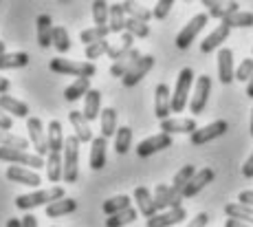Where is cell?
<instances>
[{"instance_id": "cell-1", "label": "cell", "mask_w": 253, "mask_h": 227, "mask_svg": "<svg viewBox=\"0 0 253 227\" xmlns=\"http://www.w3.org/2000/svg\"><path fill=\"white\" fill-rule=\"evenodd\" d=\"M62 199H66L64 187L53 185V187H48V190H38V192H31V194L16 196V207L27 212V210H33V207H42V205L46 207V205H51V203L62 201Z\"/></svg>"}, {"instance_id": "cell-2", "label": "cell", "mask_w": 253, "mask_h": 227, "mask_svg": "<svg viewBox=\"0 0 253 227\" xmlns=\"http://www.w3.org/2000/svg\"><path fill=\"white\" fill-rule=\"evenodd\" d=\"M48 69L53 73H60V75H73V77H90L97 73V66L92 62H77V60H66V57H53L48 62Z\"/></svg>"}, {"instance_id": "cell-3", "label": "cell", "mask_w": 253, "mask_h": 227, "mask_svg": "<svg viewBox=\"0 0 253 227\" xmlns=\"http://www.w3.org/2000/svg\"><path fill=\"white\" fill-rule=\"evenodd\" d=\"M194 84H196L194 82V71L189 66H185L176 77V86H174L172 93V113H183L185 110V106L189 101V91H192Z\"/></svg>"}, {"instance_id": "cell-4", "label": "cell", "mask_w": 253, "mask_h": 227, "mask_svg": "<svg viewBox=\"0 0 253 227\" xmlns=\"http://www.w3.org/2000/svg\"><path fill=\"white\" fill-rule=\"evenodd\" d=\"M62 159H64V181L75 183L77 177H80V139L75 135L66 137Z\"/></svg>"}, {"instance_id": "cell-5", "label": "cell", "mask_w": 253, "mask_h": 227, "mask_svg": "<svg viewBox=\"0 0 253 227\" xmlns=\"http://www.w3.org/2000/svg\"><path fill=\"white\" fill-rule=\"evenodd\" d=\"M0 161L13 163V166H31V170H38V168H46V161L38 154H31L27 150H16V148H2L0 146Z\"/></svg>"}, {"instance_id": "cell-6", "label": "cell", "mask_w": 253, "mask_h": 227, "mask_svg": "<svg viewBox=\"0 0 253 227\" xmlns=\"http://www.w3.org/2000/svg\"><path fill=\"white\" fill-rule=\"evenodd\" d=\"M207 20H209L207 13H196V16H194L192 20H189L187 25L181 29V31H178V36H176V49H181V51L189 49V45H192V42L198 38V33L205 29Z\"/></svg>"}, {"instance_id": "cell-7", "label": "cell", "mask_w": 253, "mask_h": 227, "mask_svg": "<svg viewBox=\"0 0 253 227\" xmlns=\"http://www.w3.org/2000/svg\"><path fill=\"white\" fill-rule=\"evenodd\" d=\"M227 130H229V124H227L225 119H216V122L198 128L194 135H189V141H192V146H205V143L213 141V139L222 137Z\"/></svg>"}, {"instance_id": "cell-8", "label": "cell", "mask_w": 253, "mask_h": 227, "mask_svg": "<svg viewBox=\"0 0 253 227\" xmlns=\"http://www.w3.org/2000/svg\"><path fill=\"white\" fill-rule=\"evenodd\" d=\"M211 95V77L209 75H201L194 84V95L189 99V110L194 115H201L207 108V99Z\"/></svg>"}, {"instance_id": "cell-9", "label": "cell", "mask_w": 253, "mask_h": 227, "mask_svg": "<svg viewBox=\"0 0 253 227\" xmlns=\"http://www.w3.org/2000/svg\"><path fill=\"white\" fill-rule=\"evenodd\" d=\"M27 130H29V141H31V148H36L38 157L48 154V139H46L44 126H42V119L40 117H29L27 119Z\"/></svg>"}, {"instance_id": "cell-10", "label": "cell", "mask_w": 253, "mask_h": 227, "mask_svg": "<svg viewBox=\"0 0 253 227\" xmlns=\"http://www.w3.org/2000/svg\"><path fill=\"white\" fill-rule=\"evenodd\" d=\"M165 148H172V135L159 133V135H152V137L143 139L137 146V154L145 159V157H152V154L165 150Z\"/></svg>"}, {"instance_id": "cell-11", "label": "cell", "mask_w": 253, "mask_h": 227, "mask_svg": "<svg viewBox=\"0 0 253 227\" xmlns=\"http://www.w3.org/2000/svg\"><path fill=\"white\" fill-rule=\"evenodd\" d=\"M183 196L174 194L172 185H165V183H159L157 190H154V203H157V210L159 212H168V210H176L181 205Z\"/></svg>"}, {"instance_id": "cell-12", "label": "cell", "mask_w": 253, "mask_h": 227, "mask_svg": "<svg viewBox=\"0 0 253 227\" xmlns=\"http://www.w3.org/2000/svg\"><path fill=\"white\" fill-rule=\"evenodd\" d=\"M169 113H172V93H169L168 84H159L157 91H154V115L157 119H169Z\"/></svg>"}, {"instance_id": "cell-13", "label": "cell", "mask_w": 253, "mask_h": 227, "mask_svg": "<svg viewBox=\"0 0 253 227\" xmlns=\"http://www.w3.org/2000/svg\"><path fill=\"white\" fill-rule=\"evenodd\" d=\"M218 80L225 86H229L236 80V69H233V51L222 46L218 51Z\"/></svg>"}, {"instance_id": "cell-14", "label": "cell", "mask_w": 253, "mask_h": 227, "mask_svg": "<svg viewBox=\"0 0 253 227\" xmlns=\"http://www.w3.org/2000/svg\"><path fill=\"white\" fill-rule=\"evenodd\" d=\"M185 219H187L185 207H176V210H168V212H159V214H154L152 219H148L145 227H172V225H178Z\"/></svg>"}, {"instance_id": "cell-15", "label": "cell", "mask_w": 253, "mask_h": 227, "mask_svg": "<svg viewBox=\"0 0 253 227\" xmlns=\"http://www.w3.org/2000/svg\"><path fill=\"white\" fill-rule=\"evenodd\" d=\"M152 66H154V55H143L141 57V60L137 62V64H134V69L130 71L128 75L124 77V86L126 89H132V86H137L141 80H143L145 75L150 73V71H152Z\"/></svg>"}, {"instance_id": "cell-16", "label": "cell", "mask_w": 253, "mask_h": 227, "mask_svg": "<svg viewBox=\"0 0 253 227\" xmlns=\"http://www.w3.org/2000/svg\"><path fill=\"white\" fill-rule=\"evenodd\" d=\"M213 177H216V172L211 170V168H203V170H198L196 175H194L192 181L185 185L183 190V199H192V196H196L198 192L203 190V187H207L209 183L213 181Z\"/></svg>"}, {"instance_id": "cell-17", "label": "cell", "mask_w": 253, "mask_h": 227, "mask_svg": "<svg viewBox=\"0 0 253 227\" xmlns=\"http://www.w3.org/2000/svg\"><path fill=\"white\" fill-rule=\"evenodd\" d=\"M161 130L165 135H174V133L194 135L198 130V126H196V119H192V117H169L165 122H161Z\"/></svg>"}, {"instance_id": "cell-18", "label": "cell", "mask_w": 253, "mask_h": 227, "mask_svg": "<svg viewBox=\"0 0 253 227\" xmlns=\"http://www.w3.org/2000/svg\"><path fill=\"white\" fill-rule=\"evenodd\" d=\"M4 177H7L9 181L20 183V185H29V187H38L42 183V179H40L38 172L24 170V168H20V166H9L7 172H4Z\"/></svg>"}, {"instance_id": "cell-19", "label": "cell", "mask_w": 253, "mask_h": 227, "mask_svg": "<svg viewBox=\"0 0 253 227\" xmlns=\"http://www.w3.org/2000/svg\"><path fill=\"white\" fill-rule=\"evenodd\" d=\"M203 7H207V16L218 18V20H227L229 16L240 11L238 2H220V0H203Z\"/></svg>"}, {"instance_id": "cell-20", "label": "cell", "mask_w": 253, "mask_h": 227, "mask_svg": "<svg viewBox=\"0 0 253 227\" xmlns=\"http://www.w3.org/2000/svg\"><path fill=\"white\" fill-rule=\"evenodd\" d=\"M69 119H71V126L75 130V137L80 139V143H92V130H90V124L88 119L84 117V113L82 110H71L69 113Z\"/></svg>"}, {"instance_id": "cell-21", "label": "cell", "mask_w": 253, "mask_h": 227, "mask_svg": "<svg viewBox=\"0 0 253 227\" xmlns=\"http://www.w3.org/2000/svg\"><path fill=\"white\" fill-rule=\"evenodd\" d=\"M53 31H55V25H53L51 16L48 13H40L36 20V36H38V45L42 49H48L53 45Z\"/></svg>"}, {"instance_id": "cell-22", "label": "cell", "mask_w": 253, "mask_h": 227, "mask_svg": "<svg viewBox=\"0 0 253 227\" xmlns=\"http://www.w3.org/2000/svg\"><path fill=\"white\" fill-rule=\"evenodd\" d=\"M229 33H231V27L225 25V22H220V25H218V27L213 29V31L205 38V40L201 42V51H203V53H211V51L220 49L222 42L229 38Z\"/></svg>"}, {"instance_id": "cell-23", "label": "cell", "mask_w": 253, "mask_h": 227, "mask_svg": "<svg viewBox=\"0 0 253 227\" xmlns=\"http://www.w3.org/2000/svg\"><path fill=\"white\" fill-rule=\"evenodd\" d=\"M134 201H137V210L145 219H152L154 214H159L157 203H154V194L148 190V187H134Z\"/></svg>"}, {"instance_id": "cell-24", "label": "cell", "mask_w": 253, "mask_h": 227, "mask_svg": "<svg viewBox=\"0 0 253 227\" xmlns=\"http://www.w3.org/2000/svg\"><path fill=\"white\" fill-rule=\"evenodd\" d=\"M141 57H143V55H141L139 49H132L130 53H126L121 60L113 62V66H110V75H113V77H121V80H124V77L134 69V64H137Z\"/></svg>"}, {"instance_id": "cell-25", "label": "cell", "mask_w": 253, "mask_h": 227, "mask_svg": "<svg viewBox=\"0 0 253 227\" xmlns=\"http://www.w3.org/2000/svg\"><path fill=\"white\" fill-rule=\"evenodd\" d=\"M0 108L4 113H9V117H18V119H29V106L24 101L16 99L13 95H0Z\"/></svg>"}, {"instance_id": "cell-26", "label": "cell", "mask_w": 253, "mask_h": 227, "mask_svg": "<svg viewBox=\"0 0 253 227\" xmlns=\"http://www.w3.org/2000/svg\"><path fill=\"white\" fill-rule=\"evenodd\" d=\"M106 148H108V139L99 137L92 139L90 143V168L92 170H101L106 166Z\"/></svg>"}, {"instance_id": "cell-27", "label": "cell", "mask_w": 253, "mask_h": 227, "mask_svg": "<svg viewBox=\"0 0 253 227\" xmlns=\"http://www.w3.org/2000/svg\"><path fill=\"white\" fill-rule=\"evenodd\" d=\"M101 91L97 89H90V93L84 97V117L88 119V122H92V119H97L101 115Z\"/></svg>"}, {"instance_id": "cell-28", "label": "cell", "mask_w": 253, "mask_h": 227, "mask_svg": "<svg viewBox=\"0 0 253 227\" xmlns=\"http://www.w3.org/2000/svg\"><path fill=\"white\" fill-rule=\"evenodd\" d=\"M31 62V55L24 51H16V53H4L0 55V71H9V69H24Z\"/></svg>"}, {"instance_id": "cell-29", "label": "cell", "mask_w": 253, "mask_h": 227, "mask_svg": "<svg viewBox=\"0 0 253 227\" xmlns=\"http://www.w3.org/2000/svg\"><path fill=\"white\" fill-rule=\"evenodd\" d=\"M46 177H48L51 183H57V181L64 179V159H62V152H48Z\"/></svg>"}, {"instance_id": "cell-30", "label": "cell", "mask_w": 253, "mask_h": 227, "mask_svg": "<svg viewBox=\"0 0 253 227\" xmlns=\"http://www.w3.org/2000/svg\"><path fill=\"white\" fill-rule=\"evenodd\" d=\"M225 214H227V219H236V221H242V223H247V225H253V207H249V205H242V203H227Z\"/></svg>"}, {"instance_id": "cell-31", "label": "cell", "mask_w": 253, "mask_h": 227, "mask_svg": "<svg viewBox=\"0 0 253 227\" xmlns=\"http://www.w3.org/2000/svg\"><path fill=\"white\" fill-rule=\"evenodd\" d=\"M48 152H62L64 150V133H62V124L57 122V119H53L51 124H48Z\"/></svg>"}, {"instance_id": "cell-32", "label": "cell", "mask_w": 253, "mask_h": 227, "mask_svg": "<svg viewBox=\"0 0 253 227\" xmlns=\"http://www.w3.org/2000/svg\"><path fill=\"white\" fill-rule=\"evenodd\" d=\"M126 11H124V2H115L110 4V20H108V29L110 33H124L126 31Z\"/></svg>"}, {"instance_id": "cell-33", "label": "cell", "mask_w": 253, "mask_h": 227, "mask_svg": "<svg viewBox=\"0 0 253 227\" xmlns=\"http://www.w3.org/2000/svg\"><path fill=\"white\" fill-rule=\"evenodd\" d=\"M88 93H90V80L88 77H80V80H75L71 86H66L64 97H66V101H77V99L86 97Z\"/></svg>"}, {"instance_id": "cell-34", "label": "cell", "mask_w": 253, "mask_h": 227, "mask_svg": "<svg viewBox=\"0 0 253 227\" xmlns=\"http://www.w3.org/2000/svg\"><path fill=\"white\" fill-rule=\"evenodd\" d=\"M77 210V201L75 199H62V201H55L51 205H46V219H57V216H64V214H71V212Z\"/></svg>"}, {"instance_id": "cell-35", "label": "cell", "mask_w": 253, "mask_h": 227, "mask_svg": "<svg viewBox=\"0 0 253 227\" xmlns=\"http://www.w3.org/2000/svg\"><path fill=\"white\" fill-rule=\"evenodd\" d=\"M196 168L194 166H183L181 170L174 175V181H172V192L174 194H178V196H183V190H185V185H187L189 181L194 179V175H196Z\"/></svg>"}, {"instance_id": "cell-36", "label": "cell", "mask_w": 253, "mask_h": 227, "mask_svg": "<svg viewBox=\"0 0 253 227\" xmlns=\"http://www.w3.org/2000/svg\"><path fill=\"white\" fill-rule=\"evenodd\" d=\"M99 122H101V137L108 139L117 135V110L115 108H104L99 115Z\"/></svg>"}, {"instance_id": "cell-37", "label": "cell", "mask_w": 253, "mask_h": 227, "mask_svg": "<svg viewBox=\"0 0 253 227\" xmlns=\"http://www.w3.org/2000/svg\"><path fill=\"white\" fill-rule=\"evenodd\" d=\"M128 207H130V196L119 194V196H113V199L106 201L104 205H101V210H104L106 216H115V214H119V212L128 210Z\"/></svg>"}, {"instance_id": "cell-38", "label": "cell", "mask_w": 253, "mask_h": 227, "mask_svg": "<svg viewBox=\"0 0 253 227\" xmlns=\"http://www.w3.org/2000/svg\"><path fill=\"white\" fill-rule=\"evenodd\" d=\"M108 33H110L108 27H90V29H84V31L80 33V40L84 42L86 46H90V45H95V42L106 40Z\"/></svg>"}, {"instance_id": "cell-39", "label": "cell", "mask_w": 253, "mask_h": 227, "mask_svg": "<svg viewBox=\"0 0 253 227\" xmlns=\"http://www.w3.org/2000/svg\"><path fill=\"white\" fill-rule=\"evenodd\" d=\"M132 146V128L128 126H121L115 135V150L117 154H126Z\"/></svg>"}, {"instance_id": "cell-40", "label": "cell", "mask_w": 253, "mask_h": 227, "mask_svg": "<svg viewBox=\"0 0 253 227\" xmlns=\"http://www.w3.org/2000/svg\"><path fill=\"white\" fill-rule=\"evenodd\" d=\"M92 20H95V27H108L110 4L104 2V0H95L92 2Z\"/></svg>"}, {"instance_id": "cell-41", "label": "cell", "mask_w": 253, "mask_h": 227, "mask_svg": "<svg viewBox=\"0 0 253 227\" xmlns=\"http://www.w3.org/2000/svg\"><path fill=\"white\" fill-rule=\"evenodd\" d=\"M124 11L128 13V18L141 20V22H145V25H148V22L154 18L152 11H150V9H145L143 4H139V2H124Z\"/></svg>"}, {"instance_id": "cell-42", "label": "cell", "mask_w": 253, "mask_h": 227, "mask_svg": "<svg viewBox=\"0 0 253 227\" xmlns=\"http://www.w3.org/2000/svg\"><path fill=\"white\" fill-rule=\"evenodd\" d=\"M137 221V210L134 207H128V210L119 212L115 216H108L106 219V227H124V225H130Z\"/></svg>"}, {"instance_id": "cell-43", "label": "cell", "mask_w": 253, "mask_h": 227, "mask_svg": "<svg viewBox=\"0 0 253 227\" xmlns=\"http://www.w3.org/2000/svg\"><path fill=\"white\" fill-rule=\"evenodd\" d=\"M0 146H2V148H16V150H24V148H29V139L18 137V135L9 133V130H0Z\"/></svg>"}, {"instance_id": "cell-44", "label": "cell", "mask_w": 253, "mask_h": 227, "mask_svg": "<svg viewBox=\"0 0 253 227\" xmlns=\"http://www.w3.org/2000/svg\"><path fill=\"white\" fill-rule=\"evenodd\" d=\"M53 46L60 53L71 51V36L66 31V27H55V31H53Z\"/></svg>"}, {"instance_id": "cell-45", "label": "cell", "mask_w": 253, "mask_h": 227, "mask_svg": "<svg viewBox=\"0 0 253 227\" xmlns=\"http://www.w3.org/2000/svg\"><path fill=\"white\" fill-rule=\"evenodd\" d=\"M225 25H229L231 29L233 27H240V29H251L253 27V11H238L229 16L227 20H222Z\"/></svg>"}, {"instance_id": "cell-46", "label": "cell", "mask_w": 253, "mask_h": 227, "mask_svg": "<svg viewBox=\"0 0 253 227\" xmlns=\"http://www.w3.org/2000/svg\"><path fill=\"white\" fill-rule=\"evenodd\" d=\"M126 31L134 38H148L150 36V27L141 20H134V18H128V20H126Z\"/></svg>"}, {"instance_id": "cell-47", "label": "cell", "mask_w": 253, "mask_h": 227, "mask_svg": "<svg viewBox=\"0 0 253 227\" xmlns=\"http://www.w3.org/2000/svg\"><path fill=\"white\" fill-rule=\"evenodd\" d=\"M113 46H110V42L108 40H101V42H95V45H90V46H86V51H84V55H86V60H97V57H101L104 53H108Z\"/></svg>"}, {"instance_id": "cell-48", "label": "cell", "mask_w": 253, "mask_h": 227, "mask_svg": "<svg viewBox=\"0 0 253 227\" xmlns=\"http://www.w3.org/2000/svg\"><path fill=\"white\" fill-rule=\"evenodd\" d=\"M251 77H253V57H245V60H242V64L236 69V80L249 84Z\"/></svg>"}, {"instance_id": "cell-49", "label": "cell", "mask_w": 253, "mask_h": 227, "mask_svg": "<svg viewBox=\"0 0 253 227\" xmlns=\"http://www.w3.org/2000/svg\"><path fill=\"white\" fill-rule=\"evenodd\" d=\"M172 7H174V0H159L152 9V16L157 18V20H163V18H168V13L172 11Z\"/></svg>"}, {"instance_id": "cell-50", "label": "cell", "mask_w": 253, "mask_h": 227, "mask_svg": "<svg viewBox=\"0 0 253 227\" xmlns=\"http://www.w3.org/2000/svg\"><path fill=\"white\" fill-rule=\"evenodd\" d=\"M207 223H209V214L207 212H201V214H196L192 221H189L187 227H207Z\"/></svg>"}, {"instance_id": "cell-51", "label": "cell", "mask_w": 253, "mask_h": 227, "mask_svg": "<svg viewBox=\"0 0 253 227\" xmlns=\"http://www.w3.org/2000/svg\"><path fill=\"white\" fill-rule=\"evenodd\" d=\"M238 201H240L242 205L253 207V190H242L240 194H238Z\"/></svg>"}, {"instance_id": "cell-52", "label": "cell", "mask_w": 253, "mask_h": 227, "mask_svg": "<svg viewBox=\"0 0 253 227\" xmlns=\"http://www.w3.org/2000/svg\"><path fill=\"white\" fill-rule=\"evenodd\" d=\"M11 126H13V119L0 108V130H11Z\"/></svg>"}, {"instance_id": "cell-53", "label": "cell", "mask_w": 253, "mask_h": 227, "mask_svg": "<svg viewBox=\"0 0 253 227\" xmlns=\"http://www.w3.org/2000/svg\"><path fill=\"white\" fill-rule=\"evenodd\" d=\"M242 175H245L247 179H253V152L247 157L245 166H242Z\"/></svg>"}, {"instance_id": "cell-54", "label": "cell", "mask_w": 253, "mask_h": 227, "mask_svg": "<svg viewBox=\"0 0 253 227\" xmlns=\"http://www.w3.org/2000/svg\"><path fill=\"white\" fill-rule=\"evenodd\" d=\"M22 227H38V219L33 214L22 216Z\"/></svg>"}, {"instance_id": "cell-55", "label": "cell", "mask_w": 253, "mask_h": 227, "mask_svg": "<svg viewBox=\"0 0 253 227\" xmlns=\"http://www.w3.org/2000/svg\"><path fill=\"white\" fill-rule=\"evenodd\" d=\"M9 89H11V82L7 77H0V95H7Z\"/></svg>"}, {"instance_id": "cell-56", "label": "cell", "mask_w": 253, "mask_h": 227, "mask_svg": "<svg viewBox=\"0 0 253 227\" xmlns=\"http://www.w3.org/2000/svg\"><path fill=\"white\" fill-rule=\"evenodd\" d=\"M225 227H251V225L242 223V221H236V219H227L225 221Z\"/></svg>"}, {"instance_id": "cell-57", "label": "cell", "mask_w": 253, "mask_h": 227, "mask_svg": "<svg viewBox=\"0 0 253 227\" xmlns=\"http://www.w3.org/2000/svg\"><path fill=\"white\" fill-rule=\"evenodd\" d=\"M7 227H22V219H16V216H13V219L7 221Z\"/></svg>"}, {"instance_id": "cell-58", "label": "cell", "mask_w": 253, "mask_h": 227, "mask_svg": "<svg viewBox=\"0 0 253 227\" xmlns=\"http://www.w3.org/2000/svg\"><path fill=\"white\" fill-rule=\"evenodd\" d=\"M247 97H251V99H253V77L249 80V84H247Z\"/></svg>"}, {"instance_id": "cell-59", "label": "cell", "mask_w": 253, "mask_h": 227, "mask_svg": "<svg viewBox=\"0 0 253 227\" xmlns=\"http://www.w3.org/2000/svg\"><path fill=\"white\" fill-rule=\"evenodd\" d=\"M4 53H7V51H4V42L0 40V55H4Z\"/></svg>"}, {"instance_id": "cell-60", "label": "cell", "mask_w": 253, "mask_h": 227, "mask_svg": "<svg viewBox=\"0 0 253 227\" xmlns=\"http://www.w3.org/2000/svg\"><path fill=\"white\" fill-rule=\"evenodd\" d=\"M251 137H253V108H251Z\"/></svg>"}]
</instances>
